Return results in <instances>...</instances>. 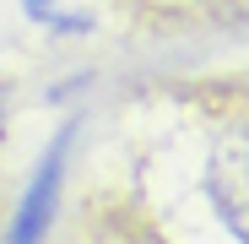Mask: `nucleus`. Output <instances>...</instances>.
Listing matches in <instances>:
<instances>
[{"instance_id":"obj_1","label":"nucleus","mask_w":249,"mask_h":244,"mask_svg":"<svg viewBox=\"0 0 249 244\" xmlns=\"http://www.w3.org/2000/svg\"><path fill=\"white\" fill-rule=\"evenodd\" d=\"M206 195H212L217 223L238 244H249V125L217 136L212 157H206Z\"/></svg>"},{"instance_id":"obj_3","label":"nucleus","mask_w":249,"mask_h":244,"mask_svg":"<svg viewBox=\"0 0 249 244\" xmlns=\"http://www.w3.org/2000/svg\"><path fill=\"white\" fill-rule=\"evenodd\" d=\"M0 131H6V119H0Z\"/></svg>"},{"instance_id":"obj_2","label":"nucleus","mask_w":249,"mask_h":244,"mask_svg":"<svg viewBox=\"0 0 249 244\" xmlns=\"http://www.w3.org/2000/svg\"><path fill=\"white\" fill-rule=\"evenodd\" d=\"M71 136H76V131H60L54 147H49V157L38 163V174H33V185H27V195H22V206H17V217H11V228H6V244H44V239H49L54 201H60V179H65Z\"/></svg>"}]
</instances>
